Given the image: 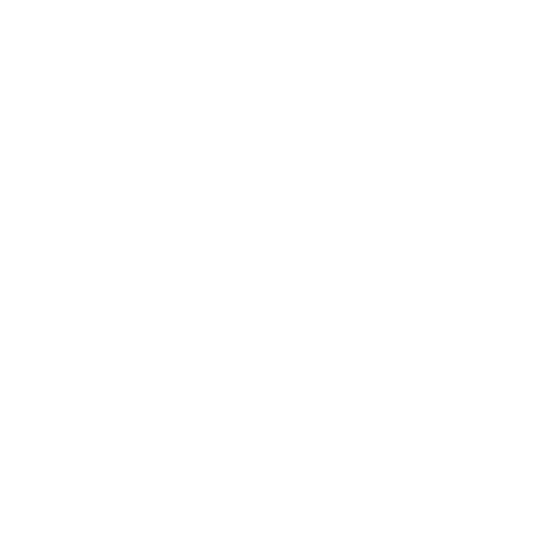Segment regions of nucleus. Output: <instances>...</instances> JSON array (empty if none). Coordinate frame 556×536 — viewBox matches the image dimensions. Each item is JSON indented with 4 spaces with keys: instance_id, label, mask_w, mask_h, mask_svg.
I'll use <instances>...</instances> for the list:
<instances>
[]
</instances>
